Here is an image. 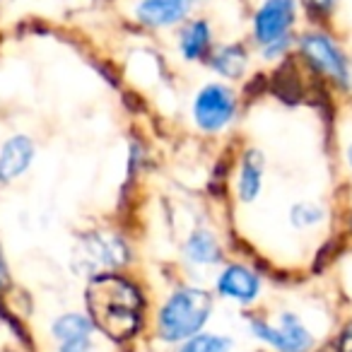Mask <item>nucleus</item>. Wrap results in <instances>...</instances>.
I'll return each instance as SVG.
<instances>
[{"label":"nucleus","instance_id":"nucleus-1","mask_svg":"<svg viewBox=\"0 0 352 352\" xmlns=\"http://www.w3.org/2000/svg\"><path fill=\"white\" fill-rule=\"evenodd\" d=\"M85 304L94 328L109 340H131L140 333L145 321L142 289L118 270H102L92 275L85 292Z\"/></svg>","mask_w":352,"mask_h":352},{"label":"nucleus","instance_id":"nucleus-2","mask_svg":"<svg viewBox=\"0 0 352 352\" xmlns=\"http://www.w3.org/2000/svg\"><path fill=\"white\" fill-rule=\"evenodd\" d=\"M215 311V292L196 285H179L166 294L155 316V333L166 345H182L206 331Z\"/></svg>","mask_w":352,"mask_h":352},{"label":"nucleus","instance_id":"nucleus-3","mask_svg":"<svg viewBox=\"0 0 352 352\" xmlns=\"http://www.w3.org/2000/svg\"><path fill=\"white\" fill-rule=\"evenodd\" d=\"M294 51L314 78L331 85L338 92H352V58L340 39L326 27H309L297 34Z\"/></svg>","mask_w":352,"mask_h":352},{"label":"nucleus","instance_id":"nucleus-4","mask_svg":"<svg viewBox=\"0 0 352 352\" xmlns=\"http://www.w3.org/2000/svg\"><path fill=\"white\" fill-rule=\"evenodd\" d=\"M249 333L270 352H316L318 336L294 309H283L273 318L249 311L244 316Z\"/></svg>","mask_w":352,"mask_h":352},{"label":"nucleus","instance_id":"nucleus-5","mask_svg":"<svg viewBox=\"0 0 352 352\" xmlns=\"http://www.w3.org/2000/svg\"><path fill=\"white\" fill-rule=\"evenodd\" d=\"M236 111H239V97L227 82H208L193 97V123L208 135H215L232 126Z\"/></svg>","mask_w":352,"mask_h":352},{"label":"nucleus","instance_id":"nucleus-6","mask_svg":"<svg viewBox=\"0 0 352 352\" xmlns=\"http://www.w3.org/2000/svg\"><path fill=\"white\" fill-rule=\"evenodd\" d=\"M78 263H73L78 270L92 278L104 270H121L133 261V251L128 241L116 232H89L80 236V249L75 254Z\"/></svg>","mask_w":352,"mask_h":352},{"label":"nucleus","instance_id":"nucleus-7","mask_svg":"<svg viewBox=\"0 0 352 352\" xmlns=\"http://www.w3.org/2000/svg\"><path fill=\"white\" fill-rule=\"evenodd\" d=\"M299 0H261L251 17V39L256 49L297 34L294 30L299 22Z\"/></svg>","mask_w":352,"mask_h":352},{"label":"nucleus","instance_id":"nucleus-8","mask_svg":"<svg viewBox=\"0 0 352 352\" xmlns=\"http://www.w3.org/2000/svg\"><path fill=\"white\" fill-rule=\"evenodd\" d=\"M215 294L239 304V307H254L263 294V278L251 265L232 261V263L222 265V270L217 273Z\"/></svg>","mask_w":352,"mask_h":352},{"label":"nucleus","instance_id":"nucleus-9","mask_svg":"<svg viewBox=\"0 0 352 352\" xmlns=\"http://www.w3.org/2000/svg\"><path fill=\"white\" fill-rule=\"evenodd\" d=\"M191 6V0H140L133 15L145 30H171L186 22Z\"/></svg>","mask_w":352,"mask_h":352},{"label":"nucleus","instance_id":"nucleus-10","mask_svg":"<svg viewBox=\"0 0 352 352\" xmlns=\"http://www.w3.org/2000/svg\"><path fill=\"white\" fill-rule=\"evenodd\" d=\"M36 157V145L27 133H15L0 145V186L17 182L30 171Z\"/></svg>","mask_w":352,"mask_h":352},{"label":"nucleus","instance_id":"nucleus-11","mask_svg":"<svg viewBox=\"0 0 352 352\" xmlns=\"http://www.w3.org/2000/svg\"><path fill=\"white\" fill-rule=\"evenodd\" d=\"M176 49L186 63H208L212 49H215V36H212V25L206 17L186 20L176 36Z\"/></svg>","mask_w":352,"mask_h":352},{"label":"nucleus","instance_id":"nucleus-12","mask_svg":"<svg viewBox=\"0 0 352 352\" xmlns=\"http://www.w3.org/2000/svg\"><path fill=\"white\" fill-rule=\"evenodd\" d=\"M265 184V155L258 147H249L244 150L236 166V182H234V191L239 203H256L263 191Z\"/></svg>","mask_w":352,"mask_h":352},{"label":"nucleus","instance_id":"nucleus-13","mask_svg":"<svg viewBox=\"0 0 352 352\" xmlns=\"http://www.w3.org/2000/svg\"><path fill=\"white\" fill-rule=\"evenodd\" d=\"M184 258L201 268H212V265L225 263V249H222L220 236L208 227H196L188 232L184 241Z\"/></svg>","mask_w":352,"mask_h":352},{"label":"nucleus","instance_id":"nucleus-14","mask_svg":"<svg viewBox=\"0 0 352 352\" xmlns=\"http://www.w3.org/2000/svg\"><path fill=\"white\" fill-rule=\"evenodd\" d=\"M249 63H251V54L241 41L215 46L210 58H208V65H210L220 78L232 80V82L244 78L246 70H249Z\"/></svg>","mask_w":352,"mask_h":352},{"label":"nucleus","instance_id":"nucleus-15","mask_svg":"<svg viewBox=\"0 0 352 352\" xmlns=\"http://www.w3.org/2000/svg\"><path fill=\"white\" fill-rule=\"evenodd\" d=\"M94 331L97 328H94L92 318L82 311H65L51 321V338L56 340V345L73 340H89Z\"/></svg>","mask_w":352,"mask_h":352},{"label":"nucleus","instance_id":"nucleus-16","mask_svg":"<svg viewBox=\"0 0 352 352\" xmlns=\"http://www.w3.org/2000/svg\"><path fill=\"white\" fill-rule=\"evenodd\" d=\"M287 220L292 225V230L299 232H309L321 227L328 220V210L323 203L318 201H297L289 206L287 210Z\"/></svg>","mask_w":352,"mask_h":352},{"label":"nucleus","instance_id":"nucleus-17","mask_svg":"<svg viewBox=\"0 0 352 352\" xmlns=\"http://www.w3.org/2000/svg\"><path fill=\"white\" fill-rule=\"evenodd\" d=\"M232 350H234V340L230 336L203 331L198 336L188 338L186 342H182L176 352H232Z\"/></svg>","mask_w":352,"mask_h":352},{"label":"nucleus","instance_id":"nucleus-18","mask_svg":"<svg viewBox=\"0 0 352 352\" xmlns=\"http://www.w3.org/2000/svg\"><path fill=\"white\" fill-rule=\"evenodd\" d=\"M338 6H340V0H299V8L314 27L331 25V20L338 12Z\"/></svg>","mask_w":352,"mask_h":352},{"label":"nucleus","instance_id":"nucleus-19","mask_svg":"<svg viewBox=\"0 0 352 352\" xmlns=\"http://www.w3.org/2000/svg\"><path fill=\"white\" fill-rule=\"evenodd\" d=\"M294 46H297V34L287 36V39L275 41V44L263 46V49H258V54H261V58H263L265 63H280V60H285L289 54H292Z\"/></svg>","mask_w":352,"mask_h":352},{"label":"nucleus","instance_id":"nucleus-20","mask_svg":"<svg viewBox=\"0 0 352 352\" xmlns=\"http://www.w3.org/2000/svg\"><path fill=\"white\" fill-rule=\"evenodd\" d=\"M331 347L333 352H352V318H347L340 326V331L333 336Z\"/></svg>","mask_w":352,"mask_h":352},{"label":"nucleus","instance_id":"nucleus-21","mask_svg":"<svg viewBox=\"0 0 352 352\" xmlns=\"http://www.w3.org/2000/svg\"><path fill=\"white\" fill-rule=\"evenodd\" d=\"M342 164H345V169L352 174V135H347L345 140H342Z\"/></svg>","mask_w":352,"mask_h":352},{"label":"nucleus","instance_id":"nucleus-22","mask_svg":"<svg viewBox=\"0 0 352 352\" xmlns=\"http://www.w3.org/2000/svg\"><path fill=\"white\" fill-rule=\"evenodd\" d=\"M8 283H10V270H8L6 256H3V246H0V292L8 287Z\"/></svg>","mask_w":352,"mask_h":352},{"label":"nucleus","instance_id":"nucleus-23","mask_svg":"<svg viewBox=\"0 0 352 352\" xmlns=\"http://www.w3.org/2000/svg\"><path fill=\"white\" fill-rule=\"evenodd\" d=\"M345 222H347V232H350V234H352V206H350V210H347Z\"/></svg>","mask_w":352,"mask_h":352},{"label":"nucleus","instance_id":"nucleus-24","mask_svg":"<svg viewBox=\"0 0 352 352\" xmlns=\"http://www.w3.org/2000/svg\"><path fill=\"white\" fill-rule=\"evenodd\" d=\"M254 352H268V350H254Z\"/></svg>","mask_w":352,"mask_h":352},{"label":"nucleus","instance_id":"nucleus-25","mask_svg":"<svg viewBox=\"0 0 352 352\" xmlns=\"http://www.w3.org/2000/svg\"><path fill=\"white\" fill-rule=\"evenodd\" d=\"M191 3H196V0H191Z\"/></svg>","mask_w":352,"mask_h":352}]
</instances>
